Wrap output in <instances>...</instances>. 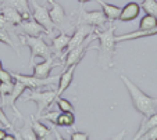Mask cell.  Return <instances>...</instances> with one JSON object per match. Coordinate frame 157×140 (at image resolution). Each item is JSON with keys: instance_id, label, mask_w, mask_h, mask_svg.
I'll return each mask as SVG.
<instances>
[{"instance_id": "1", "label": "cell", "mask_w": 157, "mask_h": 140, "mask_svg": "<svg viewBox=\"0 0 157 140\" xmlns=\"http://www.w3.org/2000/svg\"><path fill=\"white\" fill-rule=\"evenodd\" d=\"M116 27L110 25L107 29H95V38L99 45L90 46V50H98V63L101 69H109L114 65V54L117 49Z\"/></svg>"}, {"instance_id": "2", "label": "cell", "mask_w": 157, "mask_h": 140, "mask_svg": "<svg viewBox=\"0 0 157 140\" xmlns=\"http://www.w3.org/2000/svg\"><path fill=\"white\" fill-rule=\"evenodd\" d=\"M120 78H121L122 83L125 85L128 93H129V97H131L133 108H135L138 112L142 114L143 116H147V115H151V114L157 112V98L156 97H151V96L146 94L145 92H142V90L133 83V82H131L129 78L125 76L124 74Z\"/></svg>"}, {"instance_id": "3", "label": "cell", "mask_w": 157, "mask_h": 140, "mask_svg": "<svg viewBox=\"0 0 157 140\" xmlns=\"http://www.w3.org/2000/svg\"><path fill=\"white\" fill-rule=\"evenodd\" d=\"M20 43L28 46L31 50V58H29V64L31 67L33 65V60L36 57L46 60L49 57L53 56L52 47L46 43V40L43 39V36H25V35H20Z\"/></svg>"}, {"instance_id": "4", "label": "cell", "mask_w": 157, "mask_h": 140, "mask_svg": "<svg viewBox=\"0 0 157 140\" xmlns=\"http://www.w3.org/2000/svg\"><path fill=\"white\" fill-rule=\"evenodd\" d=\"M57 90L54 89H48V90H39V89H31L28 96L22 97V101H33L38 105V111H36L35 118L43 114L44 110H48L52 104L57 100Z\"/></svg>"}, {"instance_id": "5", "label": "cell", "mask_w": 157, "mask_h": 140, "mask_svg": "<svg viewBox=\"0 0 157 140\" xmlns=\"http://www.w3.org/2000/svg\"><path fill=\"white\" fill-rule=\"evenodd\" d=\"M106 24H107V18L103 11H99V10L86 11L82 7V4H81L75 25H89V27L95 28V29H101Z\"/></svg>"}, {"instance_id": "6", "label": "cell", "mask_w": 157, "mask_h": 140, "mask_svg": "<svg viewBox=\"0 0 157 140\" xmlns=\"http://www.w3.org/2000/svg\"><path fill=\"white\" fill-rule=\"evenodd\" d=\"M95 39L96 38H95V33H93V35H90L88 39H86L82 45L74 47L72 50L65 51V53L63 54V57H61V63H63L64 69L68 68V67H71V65H78V64H79V61L86 56L88 50L90 49V46H89V45H90V42H93Z\"/></svg>"}, {"instance_id": "7", "label": "cell", "mask_w": 157, "mask_h": 140, "mask_svg": "<svg viewBox=\"0 0 157 140\" xmlns=\"http://www.w3.org/2000/svg\"><path fill=\"white\" fill-rule=\"evenodd\" d=\"M13 78L14 81H18L24 85L27 89H42L46 86H52V85L59 82V76H48V78H38L35 75H24L20 72H13Z\"/></svg>"}, {"instance_id": "8", "label": "cell", "mask_w": 157, "mask_h": 140, "mask_svg": "<svg viewBox=\"0 0 157 140\" xmlns=\"http://www.w3.org/2000/svg\"><path fill=\"white\" fill-rule=\"evenodd\" d=\"M29 6H31V11H32V18L46 29L48 35H52L54 32V29H56V25L52 21L49 9L46 6L39 4L36 0H29Z\"/></svg>"}, {"instance_id": "9", "label": "cell", "mask_w": 157, "mask_h": 140, "mask_svg": "<svg viewBox=\"0 0 157 140\" xmlns=\"http://www.w3.org/2000/svg\"><path fill=\"white\" fill-rule=\"evenodd\" d=\"M49 4H50V9H49V13H50V18L53 24L56 25V29H60L61 32H67L71 25H70L68 21V15L65 13L64 7L60 3H57L56 0H48Z\"/></svg>"}, {"instance_id": "10", "label": "cell", "mask_w": 157, "mask_h": 140, "mask_svg": "<svg viewBox=\"0 0 157 140\" xmlns=\"http://www.w3.org/2000/svg\"><path fill=\"white\" fill-rule=\"evenodd\" d=\"M25 89H27V87L21 83V82L15 81L14 82V87H13V92L10 93V94H7L6 97L2 98V107H3V108L4 107H11L13 108V112H14L15 116H17V118H20V119H24V118H22V115L20 114V111H18L15 103H17V100L21 97V96L24 94Z\"/></svg>"}, {"instance_id": "11", "label": "cell", "mask_w": 157, "mask_h": 140, "mask_svg": "<svg viewBox=\"0 0 157 140\" xmlns=\"http://www.w3.org/2000/svg\"><path fill=\"white\" fill-rule=\"evenodd\" d=\"M56 67H63V63L61 60L56 56H52L49 58L43 60L42 63H38V64H33L32 68H33V74L35 76L38 78H48L50 76V72L53 68Z\"/></svg>"}, {"instance_id": "12", "label": "cell", "mask_w": 157, "mask_h": 140, "mask_svg": "<svg viewBox=\"0 0 157 140\" xmlns=\"http://www.w3.org/2000/svg\"><path fill=\"white\" fill-rule=\"evenodd\" d=\"M93 33H95V28L89 27V25H75V29H74V32H72V35H71L68 47H67V50L65 51L72 50L74 47L82 45L86 39H88L90 35H93Z\"/></svg>"}, {"instance_id": "13", "label": "cell", "mask_w": 157, "mask_h": 140, "mask_svg": "<svg viewBox=\"0 0 157 140\" xmlns=\"http://www.w3.org/2000/svg\"><path fill=\"white\" fill-rule=\"evenodd\" d=\"M17 29H20L21 33H24L25 36H43L44 33L48 35L46 29H44L38 21H35L33 18H29V20L22 21L17 27ZM21 33H18V35H21Z\"/></svg>"}, {"instance_id": "14", "label": "cell", "mask_w": 157, "mask_h": 140, "mask_svg": "<svg viewBox=\"0 0 157 140\" xmlns=\"http://www.w3.org/2000/svg\"><path fill=\"white\" fill-rule=\"evenodd\" d=\"M70 39H71V35L68 32H61L60 35L53 36L52 38V51H53V56L59 57L61 60L63 54L65 53L67 47H68Z\"/></svg>"}, {"instance_id": "15", "label": "cell", "mask_w": 157, "mask_h": 140, "mask_svg": "<svg viewBox=\"0 0 157 140\" xmlns=\"http://www.w3.org/2000/svg\"><path fill=\"white\" fill-rule=\"evenodd\" d=\"M0 7H11V9L17 10L18 13H21L22 20H29L32 18V11H31L29 0H2Z\"/></svg>"}, {"instance_id": "16", "label": "cell", "mask_w": 157, "mask_h": 140, "mask_svg": "<svg viewBox=\"0 0 157 140\" xmlns=\"http://www.w3.org/2000/svg\"><path fill=\"white\" fill-rule=\"evenodd\" d=\"M140 11H142V9H140L139 3H136V2H129V3H127L124 7H121V14H120L118 21L131 22V21H133L135 18L139 17Z\"/></svg>"}, {"instance_id": "17", "label": "cell", "mask_w": 157, "mask_h": 140, "mask_svg": "<svg viewBox=\"0 0 157 140\" xmlns=\"http://www.w3.org/2000/svg\"><path fill=\"white\" fill-rule=\"evenodd\" d=\"M75 69H77V65H71L68 68H65L63 71V74L59 76V87H57V96H61L65 90L70 87V85L74 81V74Z\"/></svg>"}, {"instance_id": "18", "label": "cell", "mask_w": 157, "mask_h": 140, "mask_svg": "<svg viewBox=\"0 0 157 140\" xmlns=\"http://www.w3.org/2000/svg\"><path fill=\"white\" fill-rule=\"evenodd\" d=\"M157 35V27L153 28L150 31H133L129 33H124V35H117L116 40L117 43H121L124 40H135V39H142V38H150V36H156Z\"/></svg>"}, {"instance_id": "19", "label": "cell", "mask_w": 157, "mask_h": 140, "mask_svg": "<svg viewBox=\"0 0 157 140\" xmlns=\"http://www.w3.org/2000/svg\"><path fill=\"white\" fill-rule=\"evenodd\" d=\"M98 2L99 4L101 6V11L104 13L107 18V22H114L117 21L120 18V14H121V7L116 6V4H110V3H106L103 0H95Z\"/></svg>"}, {"instance_id": "20", "label": "cell", "mask_w": 157, "mask_h": 140, "mask_svg": "<svg viewBox=\"0 0 157 140\" xmlns=\"http://www.w3.org/2000/svg\"><path fill=\"white\" fill-rule=\"evenodd\" d=\"M154 126H157V112L151 114V115H147V116H143L142 122H140V126H139V129H138V133L135 134V137H133L132 140H139L143 134L147 133Z\"/></svg>"}, {"instance_id": "21", "label": "cell", "mask_w": 157, "mask_h": 140, "mask_svg": "<svg viewBox=\"0 0 157 140\" xmlns=\"http://www.w3.org/2000/svg\"><path fill=\"white\" fill-rule=\"evenodd\" d=\"M31 125H32L33 132H35L36 137H38L39 140H48L49 137H50V134L53 133L49 126H46L44 123L39 122V119H36L33 115H32V118H31Z\"/></svg>"}, {"instance_id": "22", "label": "cell", "mask_w": 157, "mask_h": 140, "mask_svg": "<svg viewBox=\"0 0 157 140\" xmlns=\"http://www.w3.org/2000/svg\"><path fill=\"white\" fill-rule=\"evenodd\" d=\"M0 13H2V14H3V17L6 18L10 24L14 25V27H18L21 22L24 21V20H22L21 13H18L17 10L11 9V7H0Z\"/></svg>"}, {"instance_id": "23", "label": "cell", "mask_w": 157, "mask_h": 140, "mask_svg": "<svg viewBox=\"0 0 157 140\" xmlns=\"http://www.w3.org/2000/svg\"><path fill=\"white\" fill-rule=\"evenodd\" d=\"M75 125V115L74 112H60L57 116L56 125L54 126H63V128H72Z\"/></svg>"}, {"instance_id": "24", "label": "cell", "mask_w": 157, "mask_h": 140, "mask_svg": "<svg viewBox=\"0 0 157 140\" xmlns=\"http://www.w3.org/2000/svg\"><path fill=\"white\" fill-rule=\"evenodd\" d=\"M157 27V17L151 14H145L139 21V31H150Z\"/></svg>"}, {"instance_id": "25", "label": "cell", "mask_w": 157, "mask_h": 140, "mask_svg": "<svg viewBox=\"0 0 157 140\" xmlns=\"http://www.w3.org/2000/svg\"><path fill=\"white\" fill-rule=\"evenodd\" d=\"M0 42L4 43V45H7L9 47H11L13 50H15V53L20 56L21 51H20V47H18V45L14 42V39L11 38V35H10L9 32H7L6 29H3V28H0Z\"/></svg>"}, {"instance_id": "26", "label": "cell", "mask_w": 157, "mask_h": 140, "mask_svg": "<svg viewBox=\"0 0 157 140\" xmlns=\"http://www.w3.org/2000/svg\"><path fill=\"white\" fill-rule=\"evenodd\" d=\"M24 122H25V121H24ZM18 134L21 136V139H22V140H39L38 137H36L35 132H33L31 122H25L24 126L18 131Z\"/></svg>"}, {"instance_id": "27", "label": "cell", "mask_w": 157, "mask_h": 140, "mask_svg": "<svg viewBox=\"0 0 157 140\" xmlns=\"http://www.w3.org/2000/svg\"><path fill=\"white\" fill-rule=\"evenodd\" d=\"M140 9L145 11V14H151L157 17V0H142Z\"/></svg>"}, {"instance_id": "28", "label": "cell", "mask_w": 157, "mask_h": 140, "mask_svg": "<svg viewBox=\"0 0 157 140\" xmlns=\"http://www.w3.org/2000/svg\"><path fill=\"white\" fill-rule=\"evenodd\" d=\"M56 104H57V108L61 112H74V105H72V103L70 101L68 98L57 97Z\"/></svg>"}, {"instance_id": "29", "label": "cell", "mask_w": 157, "mask_h": 140, "mask_svg": "<svg viewBox=\"0 0 157 140\" xmlns=\"http://www.w3.org/2000/svg\"><path fill=\"white\" fill-rule=\"evenodd\" d=\"M60 112L61 111H57V110H54V111H49V112H46V114H42L39 118H36V119H43V121H48V122H50L52 125H56V121H57V116L60 115Z\"/></svg>"}, {"instance_id": "30", "label": "cell", "mask_w": 157, "mask_h": 140, "mask_svg": "<svg viewBox=\"0 0 157 140\" xmlns=\"http://www.w3.org/2000/svg\"><path fill=\"white\" fill-rule=\"evenodd\" d=\"M0 123H2V126H4L6 129H11V131L14 132V125L9 121L6 112H4V108L2 107V105H0Z\"/></svg>"}, {"instance_id": "31", "label": "cell", "mask_w": 157, "mask_h": 140, "mask_svg": "<svg viewBox=\"0 0 157 140\" xmlns=\"http://www.w3.org/2000/svg\"><path fill=\"white\" fill-rule=\"evenodd\" d=\"M14 82V78H13L11 72L6 71V69H0V83H11Z\"/></svg>"}, {"instance_id": "32", "label": "cell", "mask_w": 157, "mask_h": 140, "mask_svg": "<svg viewBox=\"0 0 157 140\" xmlns=\"http://www.w3.org/2000/svg\"><path fill=\"white\" fill-rule=\"evenodd\" d=\"M14 82H11V83H0V97L3 98V97H6L7 94H10V93L13 92Z\"/></svg>"}, {"instance_id": "33", "label": "cell", "mask_w": 157, "mask_h": 140, "mask_svg": "<svg viewBox=\"0 0 157 140\" xmlns=\"http://www.w3.org/2000/svg\"><path fill=\"white\" fill-rule=\"evenodd\" d=\"M70 140H90L89 134L86 132H79V131H75L71 133L70 136Z\"/></svg>"}, {"instance_id": "34", "label": "cell", "mask_w": 157, "mask_h": 140, "mask_svg": "<svg viewBox=\"0 0 157 140\" xmlns=\"http://www.w3.org/2000/svg\"><path fill=\"white\" fill-rule=\"evenodd\" d=\"M139 140H157V126L151 128L147 133H145Z\"/></svg>"}, {"instance_id": "35", "label": "cell", "mask_w": 157, "mask_h": 140, "mask_svg": "<svg viewBox=\"0 0 157 140\" xmlns=\"http://www.w3.org/2000/svg\"><path fill=\"white\" fill-rule=\"evenodd\" d=\"M124 136H125V129H124V131H121V132H120L118 134H116V136H113V137H111V139H110V140H122V137H124Z\"/></svg>"}, {"instance_id": "36", "label": "cell", "mask_w": 157, "mask_h": 140, "mask_svg": "<svg viewBox=\"0 0 157 140\" xmlns=\"http://www.w3.org/2000/svg\"><path fill=\"white\" fill-rule=\"evenodd\" d=\"M52 132H53V134H54V140H67V139H64V137H63L61 134H60L59 132L56 131V129H53Z\"/></svg>"}, {"instance_id": "37", "label": "cell", "mask_w": 157, "mask_h": 140, "mask_svg": "<svg viewBox=\"0 0 157 140\" xmlns=\"http://www.w3.org/2000/svg\"><path fill=\"white\" fill-rule=\"evenodd\" d=\"M3 140H18V139H17V136H15V133L13 132V133H7Z\"/></svg>"}, {"instance_id": "38", "label": "cell", "mask_w": 157, "mask_h": 140, "mask_svg": "<svg viewBox=\"0 0 157 140\" xmlns=\"http://www.w3.org/2000/svg\"><path fill=\"white\" fill-rule=\"evenodd\" d=\"M7 133H9V132L6 131V128H4V126H3V128H0V140H3L4 137H6Z\"/></svg>"}, {"instance_id": "39", "label": "cell", "mask_w": 157, "mask_h": 140, "mask_svg": "<svg viewBox=\"0 0 157 140\" xmlns=\"http://www.w3.org/2000/svg\"><path fill=\"white\" fill-rule=\"evenodd\" d=\"M79 4H85V3H89V2H92V0H77Z\"/></svg>"}, {"instance_id": "40", "label": "cell", "mask_w": 157, "mask_h": 140, "mask_svg": "<svg viewBox=\"0 0 157 140\" xmlns=\"http://www.w3.org/2000/svg\"><path fill=\"white\" fill-rule=\"evenodd\" d=\"M0 69H3V63H2V60H0Z\"/></svg>"}]
</instances>
